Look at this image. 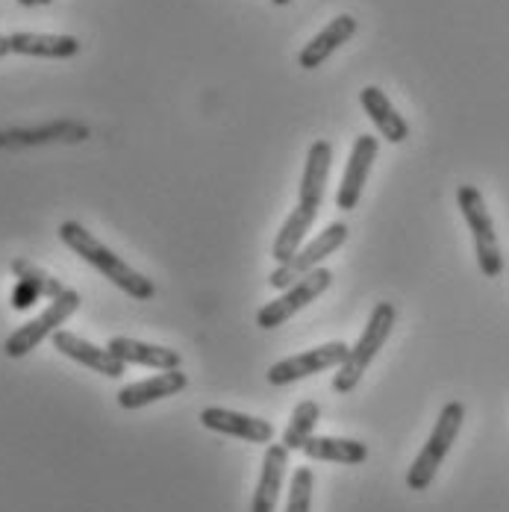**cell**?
I'll list each match as a JSON object with an SVG mask.
<instances>
[{"mask_svg":"<svg viewBox=\"0 0 509 512\" xmlns=\"http://www.w3.org/2000/svg\"><path fill=\"white\" fill-rule=\"evenodd\" d=\"M304 451L315 462H339V465H362L368 460V448L354 439H336V436H312L304 442Z\"/></svg>","mask_w":509,"mask_h":512,"instance_id":"ffe728a7","label":"cell"},{"mask_svg":"<svg viewBox=\"0 0 509 512\" xmlns=\"http://www.w3.org/2000/svg\"><path fill=\"white\" fill-rule=\"evenodd\" d=\"M274 6H286V3H292V0H271Z\"/></svg>","mask_w":509,"mask_h":512,"instance_id":"4316f807","label":"cell"},{"mask_svg":"<svg viewBox=\"0 0 509 512\" xmlns=\"http://www.w3.org/2000/svg\"><path fill=\"white\" fill-rule=\"evenodd\" d=\"M457 204L462 209V218L468 221V230H471V239H474V251H477V265L480 271L495 280L501 277L504 271V256H501V245H498V236H495V224H492V215L486 209L483 195L474 189V186H459Z\"/></svg>","mask_w":509,"mask_h":512,"instance_id":"277c9868","label":"cell"},{"mask_svg":"<svg viewBox=\"0 0 509 512\" xmlns=\"http://www.w3.org/2000/svg\"><path fill=\"white\" fill-rule=\"evenodd\" d=\"M12 53L39 56V59H71L80 53V39L74 36H53V33H12Z\"/></svg>","mask_w":509,"mask_h":512,"instance_id":"ac0fdd59","label":"cell"},{"mask_svg":"<svg viewBox=\"0 0 509 512\" xmlns=\"http://www.w3.org/2000/svg\"><path fill=\"white\" fill-rule=\"evenodd\" d=\"M333 283V274L327 268H315L309 271L304 280H298L295 286H289L277 301L265 304V307L256 312V324L262 330H274L280 324H286L289 318H295L304 307H309L315 298H321Z\"/></svg>","mask_w":509,"mask_h":512,"instance_id":"52a82bcc","label":"cell"},{"mask_svg":"<svg viewBox=\"0 0 509 512\" xmlns=\"http://www.w3.org/2000/svg\"><path fill=\"white\" fill-rule=\"evenodd\" d=\"M462 421H465V407H462L459 401H451V404L442 407L439 418H436V427H433V433H430V439L424 442L421 454H418V457L412 460V465H409L407 486L412 492H424V489L433 483L439 465L445 462V457L451 454V448H454V442H457L459 430H462Z\"/></svg>","mask_w":509,"mask_h":512,"instance_id":"3957f363","label":"cell"},{"mask_svg":"<svg viewBox=\"0 0 509 512\" xmlns=\"http://www.w3.org/2000/svg\"><path fill=\"white\" fill-rule=\"evenodd\" d=\"M106 348L127 365H145V368H156V371H174L183 362L180 354L171 348H159V345H148V342L127 339V336H112Z\"/></svg>","mask_w":509,"mask_h":512,"instance_id":"e0dca14e","label":"cell"},{"mask_svg":"<svg viewBox=\"0 0 509 512\" xmlns=\"http://www.w3.org/2000/svg\"><path fill=\"white\" fill-rule=\"evenodd\" d=\"M89 136L86 127L71 121H56L39 130H6L0 133V148H21V145H45V142H83Z\"/></svg>","mask_w":509,"mask_h":512,"instance_id":"d6986e66","label":"cell"},{"mask_svg":"<svg viewBox=\"0 0 509 512\" xmlns=\"http://www.w3.org/2000/svg\"><path fill=\"white\" fill-rule=\"evenodd\" d=\"M398 321V309L395 304H377L368 315V324L362 330V336L357 339V345L348 351V359L339 365V374L333 377V389L339 395H351L357 389V383L362 380V374L368 371V365L374 362V357L383 351V345L392 336V327Z\"/></svg>","mask_w":509,"mask_h":512,"instance_id":"7a4b0ae2","label":"cell"},{"mask_svg":"<svg viewBox=\"0 0 509 512\" xmlns=\"http://www.w3.org/2000/svg\"><path fill=\"white\" fill-rule=\"evenodd\" d=\"M348 351L351 348L345 342H327V345H318V348L304 351L298 357L280 359L268 368V383L271 386H289V383H298L304 377L321 374L327 368H339L348 359Z\"/></svg>","mask_w":509,"mask_h":512,"instance_id":"ba28073f","label":"cell"},{"mask_svg":"<svg viewBox=\"0 0 509 512\" xmlns=\"http://www.w3.org/2000/svg\"><path fill=\"white\" fill-rule=\"evenodd\" d=\"M289 468V448L280 445H268L265 460H262V474L256 483L254 501H251V512H274L277 510V498L283 489V477Z\"/></svg>","mask_w":509,"mask_h":512,"instance_id":"4fadbf2b","label":"cell"},{"mask_svg":"<svg viewBox=\"0 0 509 512\" xmlns=\"http://www.w3.org/2000/svg\"><path fill=\"white\" fill-rule=\"evenodd\" d=\"M330 165H333V148H330V142H324V139L312 142L309 145V154H306L298 204L309 206V209H321L324 186H327V177H330Z\"/></svg>","mask_w":509,"mask_h":512,"instance_id":"2e32d148","label":"cell"},{"mask_svg":"<svg viewBox=\"0 0 509 512\" xmlns=\"http://www.w3.org/2000/svg\"><path fill=\"white\" fill-rule=\"evenodd\" d=\"M201 424L206 430L236 436V439H245V442H254V445H268L274 439V427L268 421L245 415V412L221 410V407H209V410L201 412Z\"/></svg>","mask_w":509,"mask_h":512,"instance_id":"8fae6325","label":"cell"},{"mask_svg":"<svg viewBox=\"0 0 509 512\" xmlns=\"http://www.w3.org/2000/svg\"><path fill=\"white\" fill-rule=\"evenodd\" d=\"M312 486H315V477L309 468H298L295 477H292V489H289V504L286 512H309L312 510Z\"/></svg>","mask_w":509,"mask_h":512,"instance_id":"603a6c76","label":"cell"},{"mask_svg":"<svg viewBox=\"0 0 509 512\" xmlns=\"http://www.w3.org/2000/svg\"><path fill=\"white\" fill-rule=\"evenodd\" d=\"M186 386H189V377L183 374V368L162 371V374H153L148 380H139V383L124 386V389L118 392V407H121V410H142V407L156 404V401H162V398L180 395Z\"/></svg>","mask_w":509,"mask_h":512,"instance_id":"30bf717a","label":"cell"},{"mask_svg":"<svg viewBox=\"0 0 509 512\" xmlns=\"http://www.w3.org/2000/svg\"><path fill=\"white\" fill-rule=\"evenodd\" d=\"M318 418H321V407L315 401H301L295 412H292V421L283 433V445L289 451H301L306 439H312L315 427H318Z\"/></svg>","mask_w":509,"mask_h":512,"instance_id":"44dd1931","label":"cell"},{"mask_svg":"<svg viewBox=\"0 0 509 512\" xmlns=\"http://www.w3.org/2000/svg\"><path fill=\"white\" fill-rule=\"evenodd\" d=\"M6 53H12V45H9V36H0V59H3Z\"/></svg>","mask_w":509,"mask_h":512,"instance_id":"d4e9b609","label":"cell"},{"mask_svg":"<svg viewBox=\"0 0 509 512\" xmlns=\"http://www.w3.org/2000/svg\"><path fill=\"white\" fill-rule=\"evenodd\" d=\"M377 151H380V145H377V139L368 136V133L359 136L357 142H354L351 156H348V165H345L342 186H339V192H336V206H339L342 212L357 209L359 195H362V189H365V180H368V174H371V165H374V159H377Z\"/></svg>","mask_w":509,"mask_h":512,"instance_id":"9c48e42d","label":"cell"},{"mask_svg":"<svg viewBox=\"0 0 509 512\" xmlns=\"http://www.w3.org/2000/svg\"><path fill=\"white\" fill-rule=\"evenodd\" d=\"M80 307V295L74 289H65L59 298H53L51 304L45 307V312L27 324H21L6 342H3V354L9 359H21L27 357L30 351H36L48 336H53L74 312Z\"/></svg>","mask_w":509,"mask_h":512,"instance_id":"5b68a950","label":"cell"},{"mask_svg":"<svg viewBox=\"0 0 509 512\" xmlns=\"http://www.w3.org/2000/svg\"><path fill=\"white\" fill-rule=\"evenodd\" d=\"M39 6H48V3H53V0H36Z\"/></svg>","mask_w":509,"mask_h":512,"instance_id":"83f0119b","label":"cell"},{"mask_svg":"<svg viewBox=\"0 0 509 512\" xmlns=\"http://www.w3.org/2000/svg\"><path fill=\"white\" fill-rule=\"evenodd\" d=\"M59 239H62L65 248H71L83 262H89L95 271H101L103 277H106L112 286H118L124 295H130V298H136V301H151L153 295H156L153 280H148L145 274H139V271H136L133 265H127L121 256L112 254V251H109L103 242H98L83 224H77V221L59 224Z\"/></svg>","mask_w":509,"mask_h":512,"instance_id":"6da1fadb","label":"cell"},{"mask_svg":"<svg viewBox=\"0 0 509 512\" xmlns=\"http://www.w3.org/2000/svg\"><path fill=\"white\" fill-rule=\"evenodd\" d=\"M345 242H348V224H345V221L330 224L324 233H318V236L306 245L304 251H298L292 259L280 262L277 271H271L268 286H274V289H289V286H295L298 280H304L309 271L318 268L321 259L336 254Z\"/></svg>","mask_w":509,"mask_h":512,"instance_id":"8992f818","label":"cell"},{"mask_svg":"<svg viewBox=\"0 0 509 512\" xmlns=\"http://www.w3.org/2000/svg\"><path fill=\"white\" fill-rule=\"evenodd\" d=\"M18 3H21V6H39L36 0H18Z\"/></svg>","mask_w":509,"mask_h":512,"instance_id":"484cf974","label":"cell"},{"mask_svg":"<svg viewBox=\"0 0 509 512\" xmlns=\"http://www.w3.org/2000/svg\"><path fill=\"white\" fill-rule=\"evenodd\" d=\"M53 348L62 351L68 359L98 371L103 377H121L127 371V362H121L109 348H98V345H92V342L68 333V330H56L53 333Z\"/></svg>","mask_w":509,"mask_h":512,"instance_id":"7c38bea8","label":"cell"},{"mask_svg":"<svg viewBox=\"0 0 509 512\" xmlns=\"http://www.w3.org/2000/svg\"><path fill=\"white\" fill-rule=\"evenodd\" d=\"M357 33V18L354 15H339L333 18L309 45H304V51L298 53V65L306 71H315L327 62V56L333 51H339L351 36Z\"/></svg>","mask_w":509,"mask_h":512,"instance_id":"9a60e30c","label":"cell"},{"mask_svg":"<svg viewBox=\"0 0 509 512\" xmlns=\"http://www.w3.org/2000/svg\"><path fill=\"white\" fill-rule=\"evenodd\" d=\"M12 274L18 277V280H24V283H30V286H36L39 289V295L42 298H48V301H53V298H59L68 286H62L56 277H51L48 271H42L39 265H33L30 259H12Z\"/></svg>","mask_w":509,"mask_h":512,"instance_id":"7402d4cb","label":"cell"},{"mask_svg":"<svg viewBox=\"0 0 509 512\" xmlns=\"http://www.w3.org/2000/svg\"><path fill=\"white\" fill-rule=\"evenodd\" d=\"M359 103L365 109V115L374 121V127L380 130V136L392 145H401L409 139V124L404 121V115L392 106V101L386 98L383 89L377 86H365L359 92Z\"/></svg>","mask_w":509,"mask_h":512,"instance_id":"5bb4252c","label":"cell"},{"mask_svg":"<svg viewBox=\"0 0 509 512\" xmlns=\"http://www.w3.org/2000/svg\"><path fill=\"white\" fill-rule=\"evenodd\" d=\"M39 298H42V295H39V289H36V286H30V283L18 280V283H15V289H12V309L24 312V309L33 307Z\"/></svg>","mask_w":509,"mask_h":512,"instance_id":"cb8c5ba5","label":"cell"}]
</instances>
